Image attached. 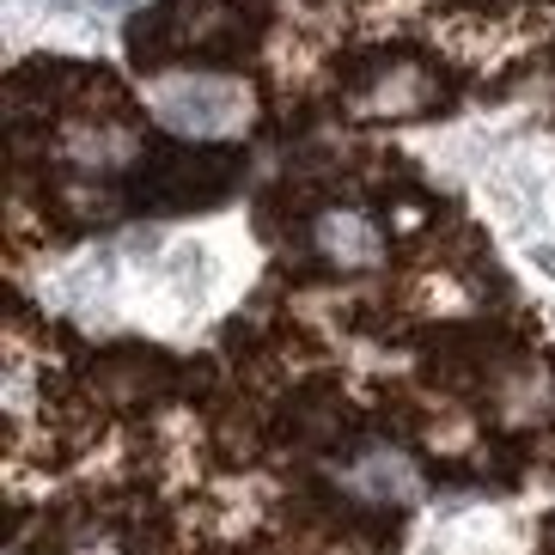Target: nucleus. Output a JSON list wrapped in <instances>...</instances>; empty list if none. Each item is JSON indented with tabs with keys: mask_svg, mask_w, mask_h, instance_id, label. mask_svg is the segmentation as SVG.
<instances>
[{
	"mask_svg": "<svg viewBox=\"0 0 555 555\" xmlns=\"http://www.w3.org/2000/svg\"><path fill=\"white\" fill-rule=\"evenodd\" d=\"M311 245H318V257L343 262V269H366V262H378V227L366 220V214L354 208H324L318 220H311Z\"/></svg>",
	"mask_w": 555,
	"mask_h": 555,
	"instance_id": "f03ea898",
	"label": "nucleus"
},
{
	"mask_svg": "<svg viewBox=\"0 0 555 555\" xmlns=\"http://www.w3.org/2000/svg\"><path fill=\"white\" fill-rule=\"evenodd\" d=\"M427 92H434V80H427L422 62H409V55H391V62H378L366 80H360V104L373 116H409L422 111Z\"/></svg>",
	"mask_w": 555,
	"mask_h": 555,
	"instance_id": "f257e3e1",
	"label": "nucleus"
},
{
	"mask_svg": "<svg viewBox=\"0 0 555 555\" xmlns=\"http://www.w3.org/2000/svg\"><path fill=\"white\" fill-rule=\"evenodd\" d=\"M348 489L366 494V501H409L415 494V470H409L397 452H366L348 470Z\"/></svg>",
	"mask_w": 555,
	"mask_h": 555,
	"instance_id": "7ed1b4c3",
	"label": "nucleus"
}]
</instances>
